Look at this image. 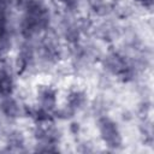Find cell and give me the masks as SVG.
I'll list each match as a JSON object with an SVG mask.
<instances>
[{
	"label": "cell",
	"instance_id": "6da1fadb",
	"mask_svg": "<svg viewBox=\"0 0 154 154\" xmlns=\"http://www.w3.org/2000/svg\"><path fill=\"white\" fill-rule=\"evenodd\" d=\"M100 129H101L102 137L108 143V146L117 147V146L120 144L119 132H118L116 125L112 122H109L108 119H102L101 123H100Z\"/></svg>",
	"mask_w": 154,
	"mask_h": 154
},
{
	"label": "cell",
	"instance_id": "7a4b0ae2",
	"mask_svg": "<svg viewBox=\"0 0 154 154\" xmlns=\"http://www.w3.org/2000/svg\"><path fill=\"white\" fill-rule=\"evenodd\" d=\"M10 90H11V79H10V77L6 73L0 72V93L7 94V93H10Z\"/></svg>",
	"mask_w": 154,
	"mask_h": 154
},
{
	"label": "cell",
	"instance_id": "3957f363",
	"mask_svg": "<svg viewBox=\"0 0 154 154\" xmlns=\"http://www.w3.org/2000/svg\"><path fill=\"white\" fill-rule=\"evenodd\" d=\"M1 108H2V111H4L6 114L12 116V117H14V116L17 114V112H18V107H17V105H16L12 100L5 101V102L1 105Z\"/></svg>",
	"mask_w": 154,
	"mask_h": 154
},
{
	"label": "cell",
	"instance_id": "277c9868",
	"mask_svg": "<svg viewBox=\"0 0 154 154\" xmlns=\"http://www.w3.org/2000/svg\"><path fill=\"white\" fill-rule=\"evenodd\" d=\"M138 1H142V2H144V4H146V2H147V4H150V2H152V0H138Z\"/></svg>",
	"mask_w": 154,
	"mask_h": 154
}]
</instances>
